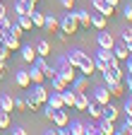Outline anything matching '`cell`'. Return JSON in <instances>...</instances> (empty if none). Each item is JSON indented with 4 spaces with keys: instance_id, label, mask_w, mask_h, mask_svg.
Here are the masks:
<instances>
[{
    "instance_id": "obj_7",
    "label": "cell",
    "mask_w": 132,
    "mask_h": 135,
    "mask_svg": "<svg viewBox=\"0 0 132 135\" xmlns=\"http://www.w3.org/2000/svg\"><path fill=\"white\" fill-rule=\"evenodd\" d=\"M0 46H5V48H10L12 53H14V51H19L22 41H19L17 36H12V34H7V31H0Z\"/></svg>"
},
{
    "instance_id": "obj_38",
    "label": "cell",
    "mask_w": 132,
    "mask_h": 135,
    "mask_svg": "<svg viewBox=\"0 0 132 135\" xmlns=\"http://www.w3.org/2000/svg\"><path fill=\"white\" fill-rule=\"evenodd\" d=\"M14 109H17V111H27V101H24V97H17V99H14Z\"/></svg>"
},
{
    "instance_id": "obj_21",
    "label": "cell",
    "mask_w": 132,
    "mask_h": 135,
    "mask_svg": "<svg viewBox=\"0 0 132 135\" xmlns=\"http://www.w3.org/2000/svg\"><path fill=\"white\" fill-rule=\"evenodd\" d=\"M34 48H36V56H46V58L51 56V41L48 39H39Z\"/></svg>"
},
{
    "instance_id": "obj_15",
    "label": "cell",
    "mask_w": 132,
    "mask_h": 135,
    "mask_svg": "<svg viewBox=\"0 0 132 135\" xmlns=\"http://www.w3.org/2000/svg\"><path fill=\"white\" fill-rule=\"evenodd\" d=\"M98 133L101 135H115V121H108V118H98Z\"/></svg>"
},
{
    "instance_id": "obj_6",
    "label": "cell",
    "mask_w": 132,
    "mask_h": 135,
    "mask_svg": "<svg viewBox=\"0 0 132 135\" xmlns=\"http://www.w3.org/2000/svg\"><path fill=\"white\" fill-rule=\"evenodd\" d=\"M77 73H79V75H87V77H91V75L96 73V68H94V56L84 53V58H82V63L77 65Z\"/></svg>"
},
{
    "instance_id": "obj_11",
    "label": "cell",
    "mask_w": 132,
    "mask_h": 135,
    "mask_svg": "<svg viewBox=\"0 0 132 135\" xmlns=\"http://www.w3.org/2000/svg\"><path fill=\"white\" fill-rule=\"evenodd\" d=\"M120 116V109L113 104V101H108L106 106H101V118H108V121H118Z\"/></svg>"
},
{
    "instance_id": "obj_32",
    "label": "cell",
    "mask_w": 132,
    "mask_h": 135,
    "mask_svg": "<svg viewBox=\"0 0 132 135\" xmlns=\"http://www.w3.org/2000/svg\"><path fill=\"white\" fill-rule=\"evenodd\" d=\"M113 56H115V58H118V60L123 63V60L130 56V53H127V48H125V44H115V46H113Z\"/></svg>"
},
{
    "instance_id": "obj_16",
    "label": "cell",
    "mask_w": 132,
    "mask_h": 135,
    "mask_svg": "<svg viewBox=\"0 0 132 135\" xmlns=\"http://www.w3.org/2000/svg\"><path fill=\"white\" fill-rule=\"evenodd\" d=\"M87 87H89V77L87 75H79V77H75L70 82V89H75V92H87Z\"/></svg>"
},
{
    "instance_id": "obj_3",
    "label": "cell",
    "mask_w": 132,
    "mask_h": 135,
    "mask_svg": "<svg viewBox=\"0 0 132 135\" xmlns=\"http://www.w3.org/2000/svg\"><path fill=\"white\" fill-rule=\"evenodd\" d=\"M89 97H91V101H96L98 106H106L108 101L113 99V97H110V92H108V87H106V84H101V87H94V89L89 92Z\"/></svg>"
},
{
    "instance_id": "obj_9",
    "label": "cell",
    "mask_w": 132,
    "mask_h": 135,
    "mask_svg": "<svg viewBox=\"0 0 132 135\" xmlns=\"http://www.w3.org/2000/svg\"><path fill=\"white\" fill-rule=\"evenodd\" d=\"M91 7H94L96 12H101L103 17H108V20L115 15V7L108 3V0H91Z\"/></svg>"
},
{
    "instance_id": "obj_25",
    "label": "cell",
    "mask_w": 132,
    "mask_h": 135,
    "mask_svg": "<svg viewBox=\"0 0 132 135\" xmlns=\"http://www.w3.org/2000/svg\"><path fill=\"white\" fill-rule=\"evenodd\" d=\"M65 58H67V63H70V65H75V68H77V65L82 63V58H84V51H79V48H72L70 53L65 56Z\"/></svg>"
},
{
    "instance_id": "obj_51",
    "label": "cell",
    "mask_w": 132,
    "mask_h": 135,
    "mask_svg": "<svg viewBox=\"0 0 132 135\" xmlns=\"http://www.w3.org/2000/svg\"><path fill=\"white\" fill-rule=\"evenodd\" d=\"M123 44H125V48H127V53H132V39H130V41H123Z\"/></svg>"
},
{
    "instance_id": "obj_48",
    "label": "cell",
    "mask_w": 132,
    "mask_h": 135,
    "mask_svg": "<svg viewBox=\"0 0 132 135\" xmlns=\"http://www.w3.org/2000/svg\"><path fill=\"white\" fill-rule=\"evenodd\" d=\"M5 15H7V7H5V3H3V0H0V20H3Z\"/></svg>"
},
{
    "instance_id": "obj_33",
    "label": "cell",
    "mask_w": 132,
    "mask_h": 135,
    "mask_svg": "<svg viewBox=\"0 0 132 135\" xmlns=\"http://www.w3.org/2000/svg\"><path fill=\"white\" fill-rule=\"evenodd\" d=\"M108 92H110V97H123L125 94V84L123 82H113L108 87Z\"/></svg>"
},
{
    "instance_id": "obj_49",
    "label": "cell",
    "mask_w": 132,
    "mask_h": 135,
    "mask_svg": "<svg viewBox=\"0 0 132 135\" xmlns=\"http://www.w3.org/2000/svg\"><path fill=\"white\" fill-rule=\"evenodd\" d=\"M53 111H55V109H51V106H46V109H43V113H46V118H48V121H51V116H53Z\"/></svg>"
},
{
    "instance_id": "obj_30",
    "label": "cell",
    "mask_w": 132,
    "mask_h": 135,
    "mask_svg": "<svg viewBox=\"0 0 132 135\" xmlns=\"http://www.w3.org/2000/svg\"><path fill=\"white\" fill-rule=\"evenodd\" d=\"M87 113H89V118H96V121H98V118H101V106H98L96 104V101H89V104H87V109H84Z\"/></svg>"
},
{
    "instance_id": "obj_40",
    "label": "cell",
    "mask_w": 132,
    "mask_h": 135,
    "mask_svg": "<svg viewBox=\"0 0 132 135\" xmlns=\"http://www.w3.org/2000/svg\"><path fill=\"white\" fill-rule=\"evenodd\" d=\"M123 17H125V20H127V22L132 24V5H130V3H127V5L123 7Z\"/></svg>"
},
{
    "instance_id": "obj_2",
    "label": "cell",
    "mask_w": 132,
    "mask_h": 135,
    "mask_svg": "<svg viewBox=\"0 0 132 135\" xmlns=\"http://www.w3.org/2000/svg\"><path fill=\"white\" fill-rule=\"evenodd\" d=\"M27 89H29V97H31V99H36L41 106H46V101H48V92H51V89H48L43 82H41V84H29Z\"/></svg>"
},
{
    "instance_id": "obj_53",
    "label": "cell",
    "mask_w": 132,
    "mask_h": 135,
    "mask_svg": "<svg viewBox=\"0 0 132 135\" xmlns=\"http://www.w3.org/2000/svg\"><path fill=\"white\" fill-rule=\"evenodd\" d=\"M5 70H7V63H5V60H0V73H5Z\"/></svg>"
},
{
    "instance_id": "obj_43",
    "label": "cell",
    "mask_w": 132,
    "mask_h": 135,
    "mask_svg": "<svg viewBox=\"0 0 132 135\" xmlns=\"http://www.w3.org/2000/svg\"><path fill=\"white\" fill-rule=\"evenodd\" d=\"M123 84H125V89L132 94V75H127V77H123Z\"/></svg>"
},
{
    "instance_id": "obj_12",
    "label": "cell",
    "mask_w": 132,
    "mask_h": 135,
    "mask_svg": "<svg viewBox=\"0 0 132 135\" xmlns=\"http://www.w3.org/2000/svg\"><path fill=\"white\" fill-rule=\"evenodd\" d=\"M91 101V97H89V92H75V111H84L87 109V104Z\"/></svg>"
},
{
    "instance_id": "obj_17",
    "label": "cell",
    "mask_w": 132,
    "mask_h": 135,
    "mask_svg": "<svg viewBox=\"0 0 132 135\" xmlns=\"http://www.w3.org/2000/svg\"><path fill=\"white\" fill-rule=\"evenodd\" d=\"M75 17H77V24L79 27H84V29L91 27V12H87V10H75Z\"/></svg>"
},
{
    "instance_id": "obj_1",
    "label": "cell",
    "mask_w": 132,
    "mask_h": 135,
    "mask_svg": "<svg viewBox=\"0 0 132 135\" xmlns=\"http://www.w3.org/2000/svg\"><path fill=\"white\" fill-rule=\"evenodd\" d=\"M55 70H58V75H60V77H62L65 82H67V84H70V82H72V80L77 77V68H75V65H70L65 56H62V58H60V60L55 63Z\"/></svg>"
},
{
    "instance_id": "obj_22",
    "label": "cell",
    "mask_w": 132,
    "mask_h": 135,
    "mask_svg": "<svg viewBox=\"0 0 132 135\" xmlns=\"http://www.w3.org/2000/svg\"><path fill=\"white\" fill-rule=\"evenodd\" d=\"M19 53H22V60H24V63H34L36 48H34V46H19Z\"/></svg>"
},
{
    "instance_id": "obj_24",
    "label": "cell",
    "mask_w": 132,
    "mask_h": 135,
    "mask_svg": "<svg viewBox=\"0 0 132 135\" xmlns=\"http://www.w3.org/2000/svg\"><path fill=\"white\" fill-rule=\"evenodd\" d=\"M36 10V5H31V3H17L14 0V15H31Z\"/></svg>"
},
{
    "instance_id": "obj_55",
    "label": "cell",
    "mask_w": 132,
    "mask_h": 135,
    "mask_svg": "<svg viewBox=\"0 0 132 135\" xmlns=\"http://www.w3.org/2000/svg\"><path fill=\"white\" fill-rule=\"evenodd\" d=\"M17 3H29V0H17Z\"/></svg>"
},
{
    "instance_id": "obj_54",
    "label": "cell",
    "mask_w": 132,
    "mask_h": 135,
    "mask_svg": "<svg viewBox=\"0 0 132 135\" xmlns=\"http://www.w3.org/2000/svg\"><path fill=\"white\" fill-rule=\"evenodd\" d=\"M29 3H31V5H39V0H29Z\"/></svg>"
},
{
    "instance_id": "obj_18",
    "label": "cell",
    "mask_w": 132,
    "mask_h": 135,
    "mask_svg": "<svg viewBox=\"0 0 132 135\" xmlns=\"http://www.w3.org/2000/svg\"><path fill=\"white\" fill-rule=\"evenodd\" d=\"M46 106H51V109H62V97L58 89H51L48 92V101H46Z\"/></svg>"
},
{
    "instance_id": "obj_13",
    "label": "cell",
    "mask_w": 132,
    "mask_h": 135,
    "mask_svg": "<svg viewBox=\"0 0 132 135\" xmlns=\"http://www.w3.org/2000/svg\"><path fill=\"white\" fill-rule=\"evenodd\" d=\"M43 29H46V31H51V34H55V31L60 29V20H58L55 15L46 12V20H43Z\"/></svg>"
},
{
    "instance_id": "obj_29",
    "label": "cell",
    "mask_w": 132,
    "mask_h": 135,
    "mask_svg": "<svg viewBox=\"0 0 132 135\" xmlns=\"http://www.w3.org/2000/svg\"><path fill=\"white\" fill-rule=\"evenodd\" d=\"M31 17V24H34L36 29H43V20H46V12H39V10H34L29 15Z\"/></svg>"
},
{
    "instance_id": "obj_47",
    "label": "cell",
    "mask_w": 132,
    "mask_h": 135,
    "mask_svg": "<svg viewBox=\"0 0 132 135\" xmlns=\"http://www.w3.org/2000/svg\"><path fill=\"white\" fill-rule=\"evenodd\" d=\"M12 133H14V135H27V130H24L22 126H14V128H12Z\"/></svg>"
},
{
    "instance_id": "obj_45",
    "label": "cell",
    "mask_w": 132,
    "mask_h": 135,
    "mask_svg": "<svg viewBox=\"0 0 132 135\" xmlns=\"http://www.w3.org/2000/svg\"><path fill=\"white\" fill-rule=\"evenodd\" d=\"M58 3H60L65 10H72V7H75V0H58Z\"/></svg>"
},
{
    "instance_id": "obj_8",
    "label": "cell",
    "mask_w": 132,
    "mask_h": 135,
    "mask_svg": "<svg viewBox=\"0 0 132 135\" xmlns=\"http://www.w3.org/2000/svg\"><path fill=\"white\" fill-rule=\"evenodd\" d=\"M96 44H98V48H113L115 46V36L113 34H108L106 29H98V34H96Z\"/></svg>"
},
{
    "instance_id": "obj_10",
    "label": "cell",
    "mask_w": 132,
    "mask_h": 135,
    "mask_svg": "<svg viewBox=\"0 0 132 135\" xmlns=\"http://www.w3.org/2000/svg\"><path fill=\"white\" fill-rule=\"evenodd\" d=\"M51 121H53V126H58V128H65L70 123V113H67V109H55L53 111V116H51Z\"/></svg>"
},
{
    "instance_id": "obj_57",
    "label": "cell",
    "mask_w": 132,
    "mask_h": 135,
    "mask_svg": "<svg viewBox=\"0 0 132 135\" xmlns=\"http://www.w3.org/2000/svg\"><path fill=\"white\" fill-rule=\"evenodd\" d=\"M0 133H3V130H0Z\"/></svg>"
},
{
    "instance_id": "obj_36",
    "label": "cell",
    "mask_w": 132,
    "mask_h": 135,
    "mask_svg": "<svg viewBox=\"0 0 132 135\" xmlns=\"http://www.w3.org/2000/svg\"><path fill=\"white\" fill-rule=\"evenodd\" d=\"M7 34H12V36H17V39H19L22 34H24V29H22L17 22H12V24H10V29H7Z\"/></svg>"
},
{
    "instance_id": "obj_14",
    "label": "cell",
    "mask_w": 132,
    "mask_h": 135,
    "mask_svg": "<svg viewBox=\"0 0 132 135\" xmlns=\"http://www.w3.org/2000/svg\"><path fill=\"white\" fill-rule=\"evenodd\" d=\"M14 84H17L19 89H27L29 84H31V80H29V73L24 70V68H22V70H14Z\"/></svg>"
},
{
    "instance_id": "obj_35",
    "label": "cell",
    "mask_w": 132,
    "mask_h": 135,
    "mask_svg": "<svg viewBox=\"0 0 132 135\" xmlns=\"http://www.w3.org/2000/svg\"><path fill=\"white\" fill-rule=\"evenodd\" d=\"M5 128H10V113L0 109V130H5Z\"/></svg>"
},
{
    "instance_id": "obj_26",
    "label": "cell",
    "mask_w": 132,
    "mask_h": 135,
    "mask_svg": "<svg viewBox=\"0 0 132 135\" xmlns=\"http://www.w3.org/2000/svg\"><path fill=\"white\" fill-rule=\"evenodd\" d=\"M106 24H108V17H103L101 12H94L91 15V27L94 29H106Z\"/></svg>"
},
{
    "instance_id": "obj_20",
    "label": "cell",
    "mask_w": 132,
    "mask_h": 135,
    "mask_svg": "<svg viewBox=\"0 0 132 135\" xmlns=\"http://www.w3.org/2000/svg\"><path fill=\"white\" fill-rule=\"evenodd\" d=\"M29 80H31V84H41V82H46V77H43V73L39 70V68L34 65V63H31V68H29Z\"/></svg>"
},
{
    "instance_id": "obj_37",
    "label": "cell",
    "mask_w": 132,
    "mask_h": 135,
    "mask_svg": "<svg viewBox=\"0 0 132 135\" xmlns=\"http://www.w3.org/2000/svg\"><path fill=\"white\" fill-rule=\"evenodd\" d=\"M115 133H118V135H132V128H130L127 123H123V126L115 128Z\"/></svg>"
},
{
    "instance_id": "obj_23",
    "label": "cell",
    "mask_w": 132,
    "mask_h": 135,
    "mask_svg": "<svg viewBox=\"0 0 132 135\" xmlns=\"http://www.w3.org/2000/svg\"><path fill=\"white\" fill-rule=\"evenodd\" d=\"M0 109L7 111V113H12V111H14V97H10V94H0Z\"/></svg>"
},
{
    "instance_id": "obj_4",
    "label": "cell",
    "mask_w": 132,
    "mask_h": 135,
    "mask_svg": "<svg viewBox=\"0 0 132 135\" xmlns=\"http://www.w3.org/2000/svg\"><path fill=\"white\" fill-rule=\"evenodd\" d=\"M77 29H79L77 17H75L72 10H67V15H62V20H60V31H65V34H77Z\"/></svg>"
},
{
    "instance_id": "obj_19",
    "label": "cell",
    "mask_w": 132,
    "mask_h": 135,
    "mask_svg": "<svg viewBox=\"0 0 132 135\" xmlns=\"http://www.w3.org/2000/svg\"><path fill=\"white\" fill-rule=\"evenodd\" d=\"M60 97H62V106H65V109H72V106H75V89L65 87V89L60 92Z\"/></svg>"
},
{
    "instance_id": "obj_50",
    "label": "cell",
    "mask_w": 132,
    "mask_h": 135,
    "mask_svg": "<svg viewBox=\"0 0 132 135\" xmlns=\"http://www.w3.org/2000/svg\"><path fill=\"white\" fill-rule=\"evenodd\" d=\"M125 123H127V126L132 128V113H125Z\"/></svg>"
},
{
    "instance_id": "obj_28",
    "label": "cell",
    "mask_w": 132,
    "mask_h": 135,
    "mask_svg": "<svg viewBox=\"0 0 132 135\" xmlns=\"http://www.w3.org/2000/svg\"><path fill=\"white\" fill-rule=\"evenodd\" d=\"M48 80H51V89H58V92H62L65 87H70V84L65 82V80H62V77H60L58 73H55L53 77H48Z\"/></svg>"
},
{
    "instance_id": "obj_5",
    "label": "cell",
    "mask_w": 132,
    "mask_h": 135,
    "mask_svg": "<svg viewBox=\"0 0 132 135\" xmlns=\"http://www.w3.org/2000/svg\"><path fill=\"white\" fill-rule=\"evenodd\" d=\"M34 65L43 73V77H46V80H48V77H53V75L58 73V70H55V65L48 63V58H46V56H36V58H34Z\"/></svg>"
},
{
    "instance_id": "obj_46",
    "label": "cell",
    "mask_w": 132,
    "mask_h": 135,
    "mask_svg": "<svg viewBox=\"0 0 132 135\" xmlns=\"http://www.w3.org/2000/svg\"><path fill=\"white\" fill-rule=\"evenodd\" d=\"M132 39V27H127L125 31H123V41H130Z\"/></svg>"
},
{
    "instance_id": "obj_56",
    "label": "cell",
    "mask_w": 132,
    "mask_h": 135,
    "mask_svg": "<svg viewBox=\"0 0 132 135\" xmlns=\"http://www.w3.org/2000/svg\"><path fill=\"white\" fill-rule=\"evenodd\" d=\"M127 3H130V5H132V0H127Z\"/></svg>"
},
{
    "instance_id": "obj_34",
    "label": "cell",
    "mask_w": 132,
    "mask_h": 135,
    "mask_svg": "<svg viewBox=\"0 0 132 135\" xmlns=\"http://www.w3.org/2000/svg\"><path fill=\"white\" fill-rule=\"evenodd\" d=\"M24 101H27V111H31V113H36V111L41 109V104H39V101H36V99H31V97H29V92H27V97H24Z\"/></svg>"
},
{
    "instance_id": "obj_41",
    "label": "cell",
    "mask_w": 132,
    "mask_h": 135,
    "mask_svg": "<svg viewBox=\"0 0 132 135\" xmlns=\"http://www.w3.org/2000/svg\"><path fill=\"white\" fill-rule=\"evenodd\" d=\"M123 63H125V73H127V75H132V53H130Z\"/></svg>"
},
{
    "instance_id": "obj_52",
    "label": "cell",
    "mask_w": 132,
    "mask_h": 135,
    "mask_svg": "<svg viewBox=\"0 0 132 135\" xmlns=\"http://www.w3.org/2000/svg\"><path fill=\"white\" fill-rule=\"evenodd\" d=\"M108 3H110V5H113L115 10H118V7H120V0H108Z\"/></svg>"
},
{
    "instance_id": "obj_27",
    "label": "cell",
    "mask_w": 132,
    "mask_h": 135,
    "mask_svg": "<svg viewBox=\"0 0 132 135\" xmlns=\"http://www.w3.org/2000/svg\"><path fill=\"white\" fill-rule=\"evenodd\" d=\"M14 22H17L24 31H31V29H34V24H31V17H29V15H14Z\"/></svg>"
},
{
    "instance_id": "obj_42",
    "label": "cell",
    "mask_w": 132,
    "mask_h": 135,
    "mask_svg": "<svg viewBox=\"0 0 132 135\" xmlns=\"http://www.w3.org/2000/svg\"><path fill=\"white\" fill-rule=\"evenodd\" d=\"M10 56H12V51H10V48H5V46H0V60H7Z\"/></svg>"
},
{
    "instance_id": "obj_31",
    "label": "cell",
    "mask_w": 132,
    "mask_h": 135,
    "mask_svg": "<svg viewBox=\"0 0 132 135\" xmlns=\"http://www.w3.org/2000/svg\"><path fill=\"white\" fill-rule=\"evenodd\" d=\"M67 130H70V135H84V123L82 121H70Z\"/></svg>"
},
{
    "instance_id": "obj_44",
    "label": "cell",
    "mask_w": 132,
    "mask_h": 135,
    "mask_svg": "<svg viewBox=\"0 0 132 135\" xmlns=\"http://www.w3.org/2000/svg\"><path fill=\"white\" fill-rule=\"evenodd\" d=\"M123 111H125V113H132V94L125 99V109H123Z\"/></svg>"
},
{
    "instance_id": "obj_39",
    "label": "cell",
    "mask_w": 132,
    "mask_h": 135,
    "mask_svg": "<svg viewBox=\"0 0 132 135\" xmlns=\"http://www.w3.org/2000/svg\"><path fill=\"white\" fill-rule=\"evenodd\" d=\"M84 135H98V128L94 123H84Z\"/></svg>"
}]
</instances>
